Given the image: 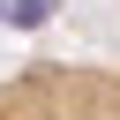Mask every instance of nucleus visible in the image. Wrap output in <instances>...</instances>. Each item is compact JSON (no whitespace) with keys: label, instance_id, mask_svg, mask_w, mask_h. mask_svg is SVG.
<instances>
[{"label":"nucleus","instance_id":"f257e3e1","mask_svg":"<svg viewBox=\"0 0 120 120\" xmlns=\"http://www.w3.org/2000/svg\"><path fill=\"white\" fill-rule=\"evenodd\" d=\"M0 15H8V22H22V30H30V22H45V15H52V0H8V8H0Z\"/></svg>","mask_w":120,"mask_h":120}]
</instances>
